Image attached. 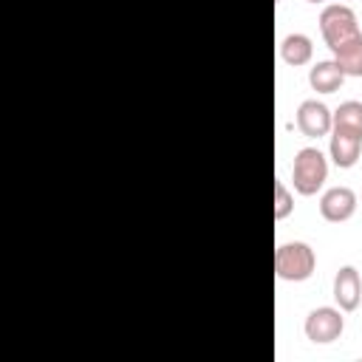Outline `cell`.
I'll use <instances>...</instances> for the list:
<instances>
[{"label": "cell", "mask_w": 362, "mask_h": 362, "mask_svg": "<svg viewBox=\"0 0 362 362\" xmlns=\"http://www.w3.org/2000/svg\"><path fill=\"white\" fill-rule=\"evenodd\" d=\"M345 74L342 68L337 65V59H322V62H314L311 71H308V85L317 90V93H334L339 90Z\"/></svg>", "instance_id": "cell-9"}, {"label": "cell", "mask_w": 362, "mask_h": 362, "mask_svg": "<svg viewBox=\"0 0 362 362\" xmlns=\"http://www.w3.org/2000/svg\"><path fill=\"white\" fill-rule=\"evenodd\" d=\"M320 31H322V40L331 51L339 48L342 42H348L351 37L359 34V23H356L354 8H348L345 3L325 6L322 14H320Z\"/></svg>", "instance_id": "cell-3"}, {"label": "cell", "mask_w": 362, "mask_h": 362, "mask_svg": "<svg viewBox=\"0 0 362 362\" xmlns=\"http://www.w3.org/2000/svg\"><path fill=\"white\" fill-rule=\"evenodd\" d=\"M328 153H331V161L339 167V170H351L356 161H359V153H362V136L354 133V130H342V127H331V136H328Z\"/></svg>", "instance_id": "cell-7"}, {"label": "cell", "mask_w": 362, "mask_h": 362, "mask_svg": "<svg viewBox=\"0 0 362 362\" xmlns=\"http://www.w3.org/2000/svg\"><path fill=\"white\" fill-rule=\"evenodd\" d=\"M314 57V45H311V37L305 34H288L280 40V59L291 68H300V65H308Z\"/></svg>", "instance_id": "cell-10"}, {"label": "cell", "mask_w": 362, "mask_h": 362, "mask_svg": "<svg viewBox=\"0 0 362 362\" xmlns=\"http://www.w3.org/2000/svg\"><path fill=\"white\" fill-rule=\"evenodd\" d=\"M294 212V195L283 181H274V221H283Z\"/></svg>", "instance_id": "cell-13"}, {"label": "cell", "mask_w": 362, "mask_h": 362, "mask_svg": "<svg viewBox=\"0 0 362 362\" xmlns=\"http://www.w3.org/2000/svg\"><path fill=\"white\" fill-rule=\"evenodd\" d=\"M297 127H300V133L308 136V139L328 136L331 127H334V113H331L322 102L305 99V102H300V107H297Z\"/></svg>", "instance_id": "cell-5"}, {"label": "cell", "mask_w": 362, "mask_h": 362, "mask_svg": "<svg viewBox=\"0 0 362 362\" xmlns=\"http://www.w3.org/2000/svg\"><path fill=\"white\" fill-rule=\"evenodd\" d=\"M334 127L354 130V133L362 136V102H356V99L342 102V105L334 110Z\"/></svg>", "instance_id": "cell-12"}, {"label": "cell", "mask_w": 362, "mask_h": 362, "mask_svg": "<svg viewBox=\"0 0 362 362\" xmlns=\"http://www.w3.org/2000/svg\"><path fill=\"white\" fill-rule=\"evenodd\" d=\"M356 212V192L351 187H331L320 198V215L328 223H345Z\"/></svg>", "instance_id": "cell-6"}, {"label": "cell", "mask_w": 362, "mask_h": 362, "mask_svg": "<svg viewBox=\"0 0 362 362\" xmlns=\"http://www.w3.org/2000/svg\"><path fill=\"white\" fill-rule=\"evenodd\" d=\"M328 178V161L317 147H303L291 164V181L300 195H317V189Z\"/></svg>", "instance_id": "cell-2"}, {"label": "cell", "mask_w": 362, "mask_h": 362, "mask_svg": "<svg viewBox=\"0 0 362 362\" xmlns=\"http://www.w3.org/2000/svg\"><path fill=\"white\" fill-rule=\"evenodd\" d=\"M314 269H317V255L308 243L291 240V243H280L274 249V274L280 280L303 283L314 274Z\"/></svg>", "instance_id": "cell-1"}, {"label": "cell", "mask_w": 362, "mask_h": 362, "mask_svg": "<svg viewBox=\"0 0 362 362\" xmlns=\"http://www.w3.org/2000/svg\"><path fill=\"white\" fill-rule=\"evenodd\" d=\"M334 300L342 311H354L362 300V280L354 266H342L334 277Z\"/></svg>", "instance_id": "cell-8"}, {"label": "cell", "mask_w": 362, "mask_h": 362, "mask_svg": "<svg viewBox=\"0 0 362 362\" xmlns=\"http://www.w3.org/2000/svg\"><path fill=\"white\" fill-rule=\"evenodd\" d=\"M345 76H362V31L331 51Z\"/></svg>", "instance_id": "cell-11"}, {"label": "cell", "mask_w": 362, "mask_h": 362, "mask_svg": "<svg viewBox=\"0 0 362 362\" xmlns=\"http://www.w3.org/2000/svg\"><path fill=\"white\" fill-rule=\"evenodd\" d=\"M308 3H325V0H308Z\"/></svg>", "instance_id": "cell-14"}, {"label": "cell", "mask_w": 362, "mask_h": 362, "mask_svg": "<svg viewBox=\"0 0 362 362\" xmlns=\"http://www.w3.org/2000/svg\"><path fill=\"white\" fill-rule=\"evenodd\" d=\"M303 331H305V337H308L314 345H328V342L339 339L342 331H345L342 308H331V305H320V308H314V311L305 317Z\"/></svg>", "instance_id": "cell-4"}]
</instances>
